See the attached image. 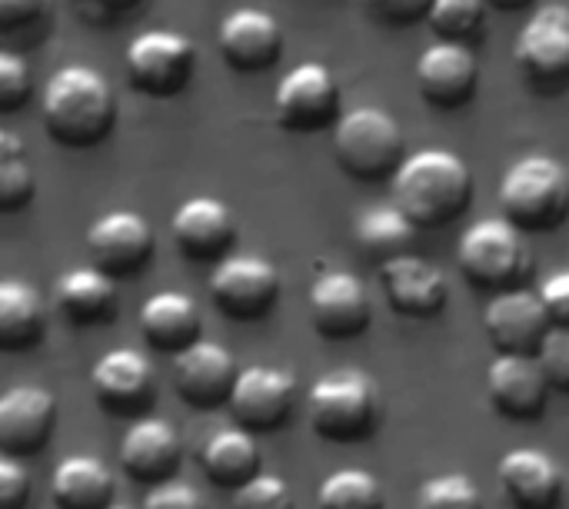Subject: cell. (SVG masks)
<instances>
[{
  "label": "cell",
  "instance_id": "1",
  "mask_svg": "<svg viewBox=\"0 0 569 509\" xmlns=\"http://www.w3.org/2000/svg\"><path fill=\"white\" fill-rule=\"evenodd\" d=\"M473 197L470 167L450 150H420L410 153L400 173L393 177V207L417 227L437 230L460 220Z\"/></svg>",
  "mask_w": 569,
  "mask_h": 509
},
{
  "label": "cell",
  "instance_id": "2",
  "mask_svg": "<svg viewBox=\"0 0 569 509\" xmlns=\"http://www.w3.org/2000/svg\"><path fill=\"white\" fill-rule=\"evenodd\" d=\"M40 113L50 140L60 147L87 150L110 137L117 120V97L97 70L63 67L47 80Z\"/></svg>",
  "mask_w": 569,
  "mask_h": 509
},
{
  "label": "cell",
  "instance_id": "3",
  "mask_svg": "<svg viewBox=\"0 0 569 509\" xmlns=\"http://www.w3.org/2000/svg\"><path fill=\"white\" fill-rule=\"evenodd\" d=\"M310 427L327 443H363L380 427V387L363 370H337L320 377L307 393Z\"/></svg>",
  "mask_w": 569,
  "mask_h": 509
},
{
  "label": "cell",
  "instance_id": "4",
  "mask_svg": "<svg viewBox=\"0 0 569 509\" xmlns=\"http://www.w3.org/2000/svg\"><path fill=\"white\" fill-rule=\"evenodd\" d=\"M503 220L520 233H550L569 217V173L553 157L517 160L500 183Z\"/></svg>",
  "mask_w": 569,
  "mask_h": 509
},
{
  "label": "cell",
  "instance_id": "5",
  "mask_svg": "<svg viewBox=\"0 0 569 509\" xmlns=\"http://www.w3.org/2000/svg\"><path fill=\"white\" fill-rule=\"evenodd\" d=\"M333 153L347 177L360 183L393 180L407 163L400 123L380 107H357L333 127Z\"/></svg>",
  "mask_w": 569,
  "mask_h": 509
},
{
  "label": "cell",
  "instance_id": "6",
  "mask_svg": "<svg viewBox=\"0 0 569 509\" xmlns=\"http://www.w3.org/2000/svg\"><path fill=\"white\" fill-rule=\"evenodd\" d=\"M460 273L483 293L520 290L533 273V257L523 233L510 220H480L473 223L457 250Z\"/></svg>",
  "mask_w": 569,
  "mask_h": 509
},
{
  "label": "cell",
  "instance_id": "7",
  "mask_svg": "<svg viewBox=\"0 0 569 509\" xmlns=\"http://www.w3.org/2000/svg\"><path fill=\"white\" fill-rule=\"evenodd\" d=\"M197 67V47L173 30H147L127 47V80L147 97H177L190 87Z\"/></svg>",
  "mask_w": 569,
  "mask_h": 509
},
{
  "label": "cell",
  "instance_id": "8",
  "mask_svg": "<svg viewBox=\"0 0 569 509\" xmlns=\"http://www.w3.org/2000/svg\"><path fill=\"white\" fill-rule=\"evenodd\" d=\"M280 297V273L270 260L257 253H230L210 273L213 307L240 323L263 320Z\"/></svg>",
  "mask_w": 569,
  "mask_h": 509
},
{
  "label": "cell",
  "instance_id": "9",
  "mask_svg": "<svg viewBox=\"0 0 569 509\" xmlns=\"http://www.w3.org/2000/svg\"><path fill=\"white\" fill-rule=\"evenodd\" d=\"M513 60L537 93H560L569 87V7H543L520 30Z\"/></svg>",
  "mask_w": 569,
  "mask_h": 509
},
{
  "label": "cell",
  "instance_id": "10",
  "mask_svg": "<svg viewBox=\"0 0 569 509\" xmlns=\"http://www.w3.org/2000/svg\"><path fill=\"white\" fill-rule=\"evenodd\" d=\"M483 333L493 343L497 357H537L547 337L553 333V320L540 290H507L497 293L483 310Z\"/></svg>",
  "mask_w": 569,
  "mask_h": 509
},
{
  "label": "cell",
  "instance_id": "11",
  "mask_svg": "<svg viewBox=\"0 0 569 509\" xmlns=\"http://www.w3.org/2000/svg\"><path fill=\"white\" fill-rule=\"evenodd\" d=\"M273 110L283 130L290 133H320L337 127L340 117V90L333 73L323 63H300L293 67L273 97Z\"/></svg>",
  "mask_w": 569,
  "mask_h": 509
},
{
  "label": "cell",
  "instance_id": "12",
  "mask_svg": "<svg viewBox=\"0 0 569 509\" xmlns=\"http://www.w3.org/2000/svg\"><path fill=\"white\" fill-rule=\"evenodd\" d=\"M373 307L360 277L330 270L310 287V323L323 340H357L370 330Z\"/></svg>",
  "mask_w": 569,
  "mask_h": 509
},
{
  "label": "cell",
  "instance_id": "13",
  "mask_svg": "<svg viewBox=\"0 0 569 509\" xmlns=\"http://www.w3.org/2000/svg\"><path fill=\"white\" fill-rule=\"evenodd\" d=\"M237 380H240V370H237L233 353L213 340H200L190 350L173 357V387L180 400L193 410L230 407Z\"/></svg>",
  "mask_w": 569,
  "mask_h": 509
},
{
  "label": "cell",
  "instance_id": "14",
  "mask_svg": "<svg viewBox=\"0 0 569 509\" xmlns=\"http://www.w3.org/2000/svg\"><path fill=\"white\" fill-rule=\"evenodd\" d=\"M297 407V380L277 367H247L230 397V413L247 433L280 430Z\"/></svg>",
  "mask_w": 569,
  "mask_h": 509
},
{
  "label": "cell",
  "instance_id": "15",
  "mask_svg": "<svg viewBox=\"0 0 569 509\" xmlns=\"http://www.w3.org/2000/svg\"><path fill=\"white\" fill-rule=\"evenodd\" d=\"M87 253L107 277H133L153 253V230L140 213L113 210L87 230Z\"/></svg>",
  "mask_w": 569,
  "mask_h": 509
},
{
  "label": "cell",
  "instance_id": "16",
  "mask_svg": "<svg viewBox=\"0 0 569 509\" xmlns=\"http://www.w3.org/2000/svg\"><path fill=\"white\" fill-rule=\"evenodd\" d=\"M380 287L387 303L407 320H433L450 303V283L440 267L407 253L380 267Z\"/></svg>",
  "mask_w": 569,
  "mask_h": 509
},
{
  "label": "cell",
  "instance_id": "17",
  "mask_svg": "<svg viewBox=\"0 0 569 509\" xmlns=\"http://www.w3.org/2000/svg\"><path fill=\"white\" fill-rule=\"evenodd\" d=\"M550 380L537 357H497L487 370V397L510 423H533L547 410Z\"/></svg>",
  "mask_w": 569,
  "mask_h": 509
},
{
  "label": "cell",
  "instance_id": "18",
  "mask_svg": "<svg viewBox=\"0 0 569 509\" xmlns=\"http://www.w3.org/2000/svg\"><path fill=\"white\" fill-rule=\"evenodd\" d=\"M480 83V67L470 47L437 40L417 60V87L423 100L437 110H460L473 100Z\"/></svg>",
  "mask_w": 569,
  "mask_h": 509
},
{
  "label": "cell",
  "instance_id": "19",
  "mask_svg": "<svg viewBox=\"0 0 569 509\" xmlns=\"http://www.w3.org/2000/svg\"><path fill=\"white\" fill-rule=\"evenodd\" d=\"M97 403L113 417H140L153 403V367L137 350H110L90 370Z\"/></svg>",
  "mask_w": 569,
  "mask_h": 509
},
{
  "label": "cell",
  "instance_id": "20",
  "mask_svg": "<svg viewBox=\"0 0 569 509\" xmlns=\"http://www.w3.org/2000/svg\"><path fill=\"white\" fill-rule=\"evenodd\" d=\"M57 427V400L43 387H13L0 397V450L23 460L47 447Z\"/></svg>",
  "mask_w": 569,
  "mask_h": 509
},
{
  "label": "cell",
  "instance_id": "21",
  "mask_svg": "<svg viewBox=\"0 0 569 509\" xmlns=\"http://www.w3.org/2000/svg\"><path fill=\"white\" fill-rule=\"evenodd\" d=\"M183 460L180 433L163 417H140L120 440V467L130 480L163 487L173 480Z\"/></svg>",
  "mask_w": 569,
  "mask_h": 509
},
{
  "label": "cell",
  "instance_id": "22",
  "mask_svg": "<svg viewBox=\"0 0 569 509\" xmlns=\"http://www.w3.org/2000/svg\"><path fill=\"white\" fill-rule=\"evenodd\" d=\"M170 233H173L177 250L187 260L223 263L230 257L237 223H233V213L227 210V203H220L213 197H193V200H183L180 210L173 213Z\"/></svg>",
  "mask_w": 569,
  "mask_h": 509
},
{
  "label": "cell",
  "instance_id": "23",
  "mask_svg": "<svg viewBox=\"0 0 569 509\" xmlns=\"http://www.w3.org/2000/svg\"><path fill=\"white\" fill-rule=\"evenodd\" d=\"M220 53L237 73H260L280 60L283 33L270 13L243 7L220 23Z\"/></svg>",
  "mask_w": 569,
  "mask_h": 509
},
{
  "label": "cell",
  "instance_id": "24",
  "mask_svg": "<svg viewBox=\"0 0 569 509\" xmlns=\"http://www.w3.org/2000/svg\"><path fill=\"white\" fill-rule=\"evenodd\" d=\"M497 480L513 509H557L563 500V473L540 450H513L497 463Z\"/></svg>",
  "mask_w": 569,
  "mask_h": 509
},
{
  "label": "cell",
  "instance_id": "25",
  "mask_svg": "<svg viewBox=\"0 0 569 509\" xmlns=\"http://www.w3.org/2000/svg\"><path fill=\"white\" fill-rule=\"evenodd\" d=\"M200 307L187 293L163 290L140 307V333L157 353L177 357L190 350L193 343H200Z\"/></svg>",
  "mask_w": 569,
  "mask_h": 509
},
{
  "label": "cell",
  "instance_id": "26",
  "mask_svg": "<svg viewBox=\"0 0 569 509\" xmlns=\"http://www.w3.org/2000/svg\"><path fill=\"white\" fill-rule=\"evenodd\" d=\"M53 303L77 327L107 323L117 313V287H113V277H107L97 267L67 270L57 280V287H53Z\"/></svg>",
  "mask_w": 569,
  "mask_h": 509
},
{
  "label": "cell",
  "instance_id": "27",
  "mask_svg": "<svg viewBox=\"0 0 569 509\" xmlns=\"http://www.w3.org/2000/svg\"><path fill=\"white\" fill-rule=\"evenodd\" d=\"M200 467L213 487L237 493L240 487H247L250 480L260 477V447H257L253 433H247L240 427L220 430L203 443Z\"/></svg>",
  "mask_w": 569,
  "mask_h": 509
},
{
  "label": "cell",
  "instance_id": "28",
  "mask_svg": "<svg viewBox=\"0 0 569 509\" xmlns=\"http://www.w3.org/2000/svg\"><path fill=\"white\" fill-rule=\"evenodd\" d=\"M50 493L57 509H110L113 507V473L97 457H67L57 463Z\"/></svg>",
  "mask_w": 569,
  "mask_h": 509
},
{
  "label": "cell",
  "instance_id": "29",
  "mask_svg": "<svg viewBox=\"0 0 569 509\" xmlns=\"http://www.w3.org/2000/svg\"><path fill=\"white\" fill-rule=\"evenodd\" d=\"M47 313L40 293L23 280L0 283V350L20 353L43 340Z\"/></svg>",
  "mask_w": 569,
  "mask_h": 509
},
{
  "label": "cell",
  "instance_id": "30",
  "mask_svg": "<svg viewBox=\"0 0 569 509\" xmlns=\"http://www.w3.org/2000/svg\"><path fill=\"white\" fill-rule=\"evenodd\" d=\"M357 240H360V250L383 267V263L410 253V247L417 240V227L397 207H377L360 217Z\"/></svg>",
  "mask_w": 569,
  "mask_h": 509
},
{
  "label": "cell",
  "instance_id": "31",
  "mask_svg": "<svg viewBox=\"0 0 569 509\" xmlns=\"http://www.w3.org/2000/svg\"><path fill=\"white\" fill-rule=\"evenodd\" d=\"M320 509H387V493L380 480L360 467L330 473L317 490Z\"/></svg>",
  "mask_w": 569,
  "mask_h": 509
},
{
  "label": "cell",
  "instance_id": "32",
  "mask_svg": "<svg viewBox=\"0 0 569 509\" xmlns=\"http://www.w3.org/2000/svg\"><path fill=\"white\" fill-rule=\"evenodd\" d=\"M37 180L30 163L23 160V143L17 133L0 130V210L17 213L33 200Z\"/></svg>",
  "mask_w": 569,
  "mask_h": 509
},
{
  "label": "cell",
  "instance_id": "33",
  "mask_svg": "<svg viewBox=\"0 0 569 509\" xmlns=\"http://www.w3.org/2000/svg\"><path fill=\"white\" fill-rule=\"evenodd\" d=\"M483 17H487V0H433L427 20L440 40L463 43L483 27Z\"/></svg>",
  "mask_w": 569,
  "mask_h": 509
},
{
  "label": "cell",
  "instance_id": "34",
  "mask_svg": "<svg viewBox=\"0 0 569 509\" xmlns=\"http://www.w3.org/2000/svg\"><path fill=\"white\" fill-rule=\"evenodd\" d=\"M417 509H487V503L467 473H443L420 487Z\"/></svg>",
  "mask_w": 569,
  "mask_h": 509
},
{
  "label": "cell",
  "instance_id": "35",
  "mask_svg": "<svg viewBox=\"0 0 569 509\" xmlns=\"http://www.w3.org/2000/svg\"><path fill=\"white\" fill-rule=\"evenodd\" d=\"M230 509H297L293 490L287 487V480L260 473L257 480H250L247 487H240L230 500Z\"/></svg>",
  "mask_w": 569,
  "mask_h": 509
},
{
  "label": "cell",
  "instance_id": "36",
  "mask_svg": "<svg viewBox=\"0 0 569 509\" xmlns=\"http://www.w3.org/2000/svg\"><path fill=\"white\" fill-rule=\"evenodd\" d=\"M30 100V67L23 57L0 53V113H17Z\"/></svg>",
  "mask_w": 569,
  "mask_h": 509
},
{
  "label": "cell",
  "instance_id": "37",
  "mask_svg": "<svg viewBox=\"0 0 569 509\" xmlns=\"http://www.w3.org/2000/svg\"><path fill=\"white\" fill-rule=\"evenodd\" d=\"M360 7L367 17H373L383 27H410L430 17L433 0H360Z\"/></svg>",
  "mask_w": 569,
  "mask_h": 509
},
{
  "label": "cell",
  "instance_id": "38",
  "mask_svg": "<svg viewBox=\"0 0 569 509\" xmlns=\"http://www.w3.org/2000/svg\"><path fill=\"white\" fill-rule=\"evenodd\" d=\"M537 360H540V367H543L550 387L569 397V330L553 327V333H550L547 343L540 347Z\"/></svg>",
  "mask_w": 569,
  "mask_h": 509
},
{
  "label": "cell",
  "instance_id": "39",
  "mask_svg": "<svg viewBox=\"0 0 569 509\" xmlns=\"http://www.w3.org/2000/svg\"><path fill=\"white\" fill-rule=\"evenodd\" d=\"M30 500V477L20 460L0 457V509H23Z\"/></svg>",
  "mask_w": 569,
  "mask_h": 509
},
{
  "label": "cell",
  "instance_id": "40",
  "mask_svg": "<svg viewBox=\"0 0 569 509\" xmlns=\"http://www.w3.org/2000/svg\"><path fill=\"white\" fill-rule=\"evenodd\" d=\"M143 509H207V500L200 497L197 487L190 483H163V487H153L143 500Z\"/></svg>",
  "mask_w": 569,
  "mask_h": 509
},
{
  "label": "cell",
  "instance_id": "41",
  "mask_svg": "<svg viewBox=\"0 0 569 509\" xmlns=\"http://www.w3.org/2000/svg\"><path fill=\"white\" fill-rule=\"evenodd\" d=\"M70 7L93 27H110L120 23L127 13L143 7V0H70Z\"/></svg>",
  "mask_w": 569,
  "mask_h": 509
},
{
  "label": "cell",
  "instance_id": "42",
  "mask_svg": "<svg viewBox=\"0 0 569 509\" xmlns=\"http://www.w3.org/2000/svg\"><path fill=\"white\" fill-rule=\"evenodd\" d=\"M50 0H0V30L13 33L30 23H37L47 13Z\"/></svg>",
  "mask_w": 569,
  "mask_h": 509
},
{
  "label": "cell",
  "instance_id": "43",
  "mask_svg": "<svg viewBox=\"0 0 569 509\" xmlns=\"http://www.w3.org/2000/svg\"><path fill=\"white\" fill-rule=\"evenodd\" d=\"M540 297L547 303V313L553 320V327L569 330V270L567 273H553L543 287H540Z\"/></svg>",
  "mask_w": 569,
  "mask_h": 509
},
{
  "label": "cell",
  "instance_id": "44",
  "mask_svg": "<svg viewBox=\"0 0 569 509\" xmlns=\"http://www.w3.org/2000/svg\"><path fill=\"white\" fill-rule=\"evenodd\" d=\"M490 7H497V10H527V7H533V0H487Z\"/></svg>",
  "mask_w": 569,
  "mask_h": 509
},
{
  "label": "cell",
  "instance_id": "45",
  "mask_svg": "<svg viewBox=\"0 0 569 509\" xmlns=\"http://www.w3.org/2000/svg\"><path fill=\"white\" fill-rule=\"evenodd\" d=\"M110 509H123V507H110Z\"/></svg>",
  "mask_w": 569,
  "mask_h": 509
}]
</instances>
